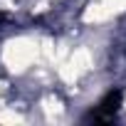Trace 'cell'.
Here are the masks:
<instances>
[{"label": "cell", "mask_w": 126, "mask_h": 126, "mask_svg": "<svg viewBox=\"0 0 126 126\" xmlns=\"http://www.w3.org/2000/svg\"><path fill=\"white\" fill-rule=\"evenodd\" d=\"M89 67H92V54L87 49H77L64 62V67L59 69V77L64 79V82H77L84 72H89Z\"/></svg>", "instance_id": "cell-2"}, {"label": "cell", "mask_w": 126, "mask_h": 126, "mask_svg": "<svg viewBox=\"0 0 126 126\" xmlns=\"http://www.w3.org/2000/svg\"><path fill=\"white\" fill-rule=\"evenodd\" d=\"M40 57V42L30 40V37H17V40H10L3 49V59L5 64L13 69V72H22L27 69L32 62Z\"/></svg>", "instance_id": "cell-1"}, {"label": "cell", "mask_w": 126, "mask_h": 126, "mask_svg": "<svg viewBox=\"0 0 126 126\" xmlns=\"http://www.w3.org/2000/svg\"><path fill=\"white\" fill-rule=\"evenodd\" d=\"M0 121H5V124H22L25 119L20 114H0Z\"/></svg>", "instance_id": "cell-4"}, {"label": "cell", "mask_w": 126, "mask_h": 126, "mask_svg": "<svg viewBox=\"0 0 126 126\" xmlns=\"http://www.w3.org/2000/svg\"><path fill=\"white\" fill-rule=\"evenodd\" d=\"M42 106H45L47 119H54V116L62 114V104H59V99H54V96H47V99L42 101Z\"/></svg>", "instance_id": "cell-3"}]
</instances>
